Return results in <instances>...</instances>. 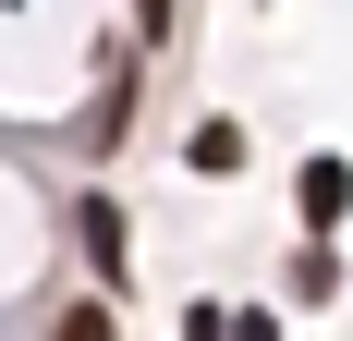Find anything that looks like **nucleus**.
Here are the masks:
<instances>
[{
	"label": "nucleus",
	"mask_w": 353,
	"mask_h": 341,
	"mask_svg": "<svg viewBox=\"0 0 353 341\" xmlns=\"http://www.w3.org/2000/svg\"><path fill=\"white\" fill-rule=\"evenodd\" d=\"M341 195H353V170H341V159H305V232H329Z\"/></svg>",
	"instance_id": "obj_1"
},
{
	"label": "nucleus",
	"mask_w": 353,
	"mask_h": 341,
	"mask_svg": "<svg viewBox=\"0 0 353 341\" xmlns=\"http://www.w3.org/2000/svg\"><path fill=\"white\" fill-rule=\"evenodd\" d=\"M61 341H110V317H98V305H85V317H73V329H61Z\"/></svg>",
	"instance_id": "obj_2"
}]
</instances>
